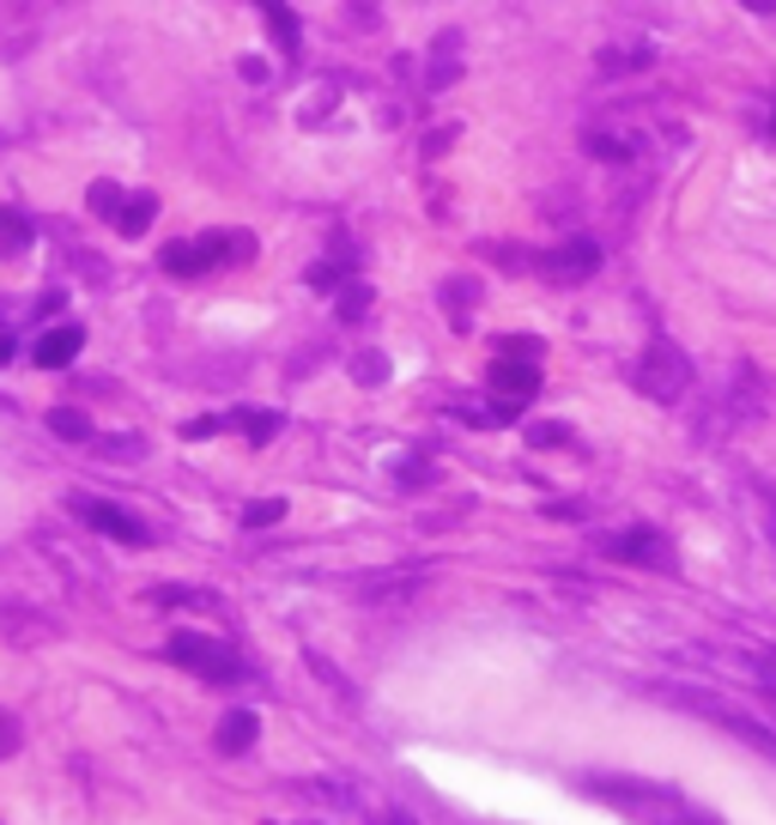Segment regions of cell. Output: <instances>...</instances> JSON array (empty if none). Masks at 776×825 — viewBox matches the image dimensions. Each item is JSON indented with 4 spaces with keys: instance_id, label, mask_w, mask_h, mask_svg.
I'll return each instance as SVG.
<instances>
[{
    "instance_id": "3",
    "label": "cell",
    "mask_w": 776,
    "mask_h": 825,
    "mask_svg": "<svg viewBox=\"0 0 776 825\" xmlns=\"http://www.w3.org/2000/svg\"><path fill=\"white\" fill-rule=\"evenodd\" d=\"M171 662H176V668H188V674H200V680H212V686L250 680L243 655L224 650L219 638H200V631H176V638H171Z\"/></svg>"
},
{
    "instance_id": "18",
    "label": "cell",
    "mask_w": 776,
    "mask_h": 825,
    "mask_svg": "<svg viewBox=\"0 0 776 825\" xmlns=\"http://www.w3.org/2000/svg\"><path fill=\"white\" fill-rule=\"evenodd\" d=\"M231 425H238V432H250V444H267V437L279 432V413H238Z\"/></svg>"
},
{
    "instance_id": "22",
    "label": "cell",
    "mask_w": 776,
    "mask_h": 825,
    "mask_svg": "<svg viewBox=\"0 0 776 825\" xmlns=\"http://www.w3.org/2000/svg\"><path fill=\"white\" fill-rule=\"evenodd\" d=\"M364 310H370V291L364 286H346L340 291V316H364Z\"/></svg>"
},
{
    "instance_id": "30",
    "label": "cell",
    "mask_w": 776,
    "mask_h": 825,
    "mask_svg": "<svg viewBox=\"0 0 776 825\" xmlns=\"http://www.w3.org/2000/svg\"><path fill=\"white\" fill-rule=\"evenodd\" d=\"M771 134H776V110H771Z\"/></svg>"
},
{
    "instance_id": "12",
    "label": "cell",
    "mask_w": 776,
    "mask_h": 825,
    "mask_svg": "<svg viewBox=\"0 0 776 825\" xmlns=\"http://www.w3.org/2000/svg\"><path fill=\"white\" fill-rule=\"evenodd\" d=\"M152 219H159V200H152V195H128V200H121V213H116V231L121 237H140Z\"/></svg>"
},
{
    "instance_id": "6",
    "label": "cell",
    "mask_w": 776,
    "mask_h": 825,
    "mask_svg": "<svg viewBox=\"0 0 776 825\" xmlns=\"http://www.w3.org/2000/svg\"><path fill=\"white\" fill-rule=\"evenodd\" d=\"M685 710H704V717L716 722V729H728V734H740L746 747H758V753H771L776 759V729H764L758 717H746V710H734V704H722V698H704V692H673Z\"/></svg>"
},
{
    "instance_id": "8",
    "label": "cell",
    "mask_w": 776,
    "mask_h": 825,
    "mask_svg": "<svg viewBox=\"0 0 776 825\" xmlns=\"http://www.w3.org/2000/svg\"><path fill=\"white\" fill-rule=\"evenodd\" d=\"M73 511H80L85 523L97 528V535L121 540V547H152V528H146L140 516H128L121 504H104V499H73Z\"/></svg>"
},
{
    "instance_id": "28",
    "label": "cell",
    "mask_w": 776,
    "mask_h": 825,
    "mask_svg": "<svg viewBox=\"0 0 776 825\" xmlns=\"http://www.w3.org/2000/svg\"><path fill=\"white\" fill-rule=\"evenodd\" d=\"M7 358H13V334H0V365H7Z\"/></svg>"
},
{
    "instance_id": "26",
    "label": "cell",
    "mask_w": 776,
    "mask_h": 825,
    "mask_svg": "<svg viewBox=\"0 0 776 825\" xmlns=\"http://www.w3.org/2000/svg\"><path fill=\"white\" fill-rule=\"evenodd\" d=\"M758 680H764V686H771V692H776V655H764V662H758Z\"/></svg>"
},
{
    "instance_id": "15",
    "label": "cell",
    "mask_w": 776,
    "mask_h": 825,
    "mask_svg": "<svg viewBox=\"0 0 776 825\" xmlns=\"http://www.w3.org/2000/svg\"><path fill=\"white\" fill-rule=\"evenodd\" d=\"M31 243V219L13 207H0V255H19Z\"/></svg>"
},
{
    "instance_id": "14",
    "label": "cell",
    "mask_w": 776,
    "mask_h": 825,
    "mask_svg": "<svg viewBox=\"0 0 776 825\" xmlns=\"http://www.w3.org/2000/svg\"><path fill=\"white\" fill-rule=\"evenodd\" d=\"M49 432L67 437V444H85V437H92V420H85L80 406H55V413H49Z\"/></svg>"
},
{
    "instance_id": "17",
    "label": "cell",
    "mask_w": 776,
    "mask_h": 825,
    "mask_svg": "<svg viewBox=\"0 0 776 825\" xmlns=\"http://www.w3.org/2000/svg\"><path fill=\"white\" fill-rule=\"evenodd\" d=\"M279 516H286V499H255V504H243V528H274Z\"/></svg>"
},
{
    "instance_id": "13",
    "label": "cell",
    "mask_w": 776,
    "mask_h": 825,
    "mask_svg": "<svg viewBox=\"0 0 776 825\" xmlns=\"http://www.w3.org/2000/svg\"><path fill=\"white\" fill-rule=\"evenodd\" d=\"M152 601H159V607H195V614H219V595H207V589H176V583L152 589Z\"/></svg>"
},
{
    "instance_id": "25",
    "label": "cell",
    "mask_w": 776,
    "mask_h": 825,
    "mask_svg": "<svg viewBox=\"0 0 776 825\" xmlns=\"http://www.w3.org/2000/svg\"><path fill=\"white\" fill-rule=\"evenodd\" d=\"M104 456H140V444L134 437H104Z\"/></svg>"
},
{
    "instance_id": "24",
    "label": "cell",
    "mask_w": 776,
    "mask_h": 825,
    "mask_svg": "<svg viewBox=\"0 0 776 825\" xmlns=\"http://www.w3.org/2000/svg\"><path fill=\"white\" fill-rule=\"evenodd\" d=\"M382 377H389V365H382L377 353H364V358H358V382H382Z\"/></svg>"
},
{
    "instance_id": "16",
    "label": "cell",
    "mask_w": 776,
    "mask_h": 825,
    "mask_svg": "<svg viewBox=\"0 0 776 825\" xmlns=\"http://www.w3.org/2000/svg\"><path fill=\"white\" fill-rule=\"evenodd\" d=\"M262 13H267V25H274V43H279V49H298V19H291L286 0H262Z\"/></svg>"
},
{
    "instance_id": "19",
    "label": "cell",
    "mask_w": 776,
    "mask_h": 825,
    "mask_svg": "<svg viewBox=\"0 0 776 825\" xmlns=\"http://www.w3.org/2000/svg\"><path fill=\"white\" fill-rule=\"evenodd\" d=\"M121 200H128V195H121V188H116V183H92V213H104V219H109V225H116V213H121Z\"/></svg>"
},
{
    "instance_id": "23",
    "label": "cell",
    "mask_w": 776,
    "mask_h": 825,
    "mask_svg": "<svg viewBox=\"0 0 776 825\" xmlns=\"http://www.w3.org/2000/svg\"><path fill=\"white\" fill-rule=\"evenodd\" d=\"M528 437H534V444H546V449L570 444V432H565V425H534V432H528Z\"/></svg>"
},
{
    "instance_id": "2",
    "label": "cell",
    "mask_w": 776,
    "mask_h": 825,
    "mask_svg": "<svg viewBox=\"0 0 776 825\" xmlns=\"http://www.w3.org/2000/svg\"><path fill=\"white\" fill-rule=\"evenodd\" d=\"M250 255H255V237L207 231V237H195V243H171V250H164V274L195 279V274H207V267H219V262H250Z\"/></svg>"
},
{
    "instance_id": "10",
    "label": "cell",
    "mask_w": 776,
    "mask_h": 825,
    "mask_svg": "<svg viewBox=\"0 0 776 825\" xmlns=\"http://www.w3.org/2000/svg\"><path fill=\"white\" fill-rule=\"evenodd\" d=\"M601 267V250H594L589 237H577V243H565V250L553 255H540V274H553V279H582Z\"/></svg>"
},
{
    "instance_id": "27",
    "label": "cell",
    "mask_w": 776,
    "mask_h": 825,
    "mask_svg": "<svg viewBox=\"0 0 776 825\" xmlns=\"http://www.w3.org/2000/svg\"><path fill=\"white\" fill-rule=\"evenodd\" d=\"M673 825H716V820H710V813H680Z\"/></svg>"
},
{
    "instance_id": "7",
    "label": "cell",
    "mask_w": 776,
    "mask_h": 825,
    "mask_svg": "<svg viewBox=\"0 0 776 825\" xmlns=\"http://www.w3.org/2000/svg\"><path fill=\"white\" fill-rule=\"evenodd\" d=\"M606 559L618 564H644V571H673V540L661 535V528H625V535L606 540Z\"/></svg>"
},
{
    "instance_id": "4",
    "label": "cell",
    "mask_w": 776,
    "mask_h": 825,
    "mask_svg": "<svg viewBox=\"0 0 776 825\" xmlns=\"http://www.w3.org/2000/svg\"><path fill=\"white\" fill-rule=\"evenodd\" d=\"M632 382L649 394V401H680V394L692 389V365H685V353L673 341H649V353L637 358Z\"/></svg>"
},
{
    "instance_id": "20",
    "label": "cell",
    "mask_w": 776,
    "mask_h": 825,
    "mask_svg": "<svg viewBox=\"0 0 776 825\" xmlns=\"http://www.w3.org/2000/svg\"><path fill=\"white\" fill-rule=\"evenodd\" d=\"M601 67H606V73H618V67H649V55H644V49H632V55H625V49H606Z\"/></svg>"
},
{
    "instance_id": "9",
    "label": "cell",
    "mask_w": 776,
    "mask_h": 825,
    "mask_svg": "<svg viewBox=\"0 0 776 825\" xmlns=\"http://www.w3.org/2000/svg\"><path fill=\"white\" fill-rule=\"evenodd\" d=\"M80 346H85V328H80V322H61V328H49V334L31 346V358H37L43 370H61V365H73V358H80Z\"/></svg>"
},
{
    "instance_id": "11",
    "label": "cell",
    "mask_w": 776,
    "mask_h": 825,
    "mask_svg": "<svg viewBox=\"0 0 776 825\" xmlns=\"http://www.w3.org/2000/svg\"><path fill=\"white\" fill-rule=\"evenodd\" d=\"M255 734H262V717H255V710H231V717L219 722V734H212V741H219V753H250Z\"/></svg>"
},
{
    "instance_id": "5",
    "label": "cell",
    "mask_w": 776,
    "mask_h": 825,
    "mask_svg": "<svg viewBox=\"0 0 776 825\" xmlns=\"http://www.w3.org/2000/svg\"><path fill=\"white\" fill-rule=\"evenodd\" d=\"M491 394H503V406H522L540 389V346L534 341H503V353L486 370Z\"/></svg>"
},
{
    "instance_id": "29",
    "label": "cell",
    "mask_w": 776,
    "mask_h": 825,
    "mask_svg": "<svg viewBox=\"0 0 776 825\" xmlns=\"http://www.w3.org/2000/svg\"><path fill=\"white\" fill-rule=\"evenodd\" d=\"M752 13H776V0H746Z\"/></svg>"
},
{
    "instance_id": "1",
    "label": "cell",
    "mask_w": 776,
    "mask_h": 825,
    "mask_svg": "<svg viewBox=\"0 0 776 825\" xmlns=\"http://www.w3.org/2000/svg\"><path fill=\"white\" fill-rule=\"evenodd\" d=\"M582 795L606 801V807H618L625 820H644V825H673L685 813L673 789L644 783V777H582Z\"/></svg>"
},
{
    "instance_id": "21",
    "label": "cell",
    "mask_w": 776,
    "mask_h": 825,
    "mask_svg": "<svg viewBox=\"0 0 776 825\" xmlns=\"http://www.w3.org/2000/svg\"><path fill=\"white\" fill-rule=\"evenodd\" d=\"M19 741H25V734H19V722L7 717V710H0V759H13V753H19Z\"/></svg>"
}]
</instances>
